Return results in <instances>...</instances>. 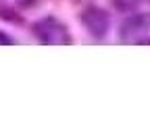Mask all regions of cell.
Returning <instances> with one entry per match:
<instances>
[{"instance_id": "6da1fadb", "label": "cell", "mask_w": 150, "mask_h": 139, "mask_svg": "<svg viewBox=\"0 0 150 139\" xmlns=\"http://www.w3.org/2000/svg\"><path fill=\"white\" fill-rule=\"evenodd\" d=\"M33 35L44 46H69L73 44V37L65 23H61L56 17H42L33 23Z\"/></svg>"}, {"instance_id": "3957f363", "label": "cell", "mask_w": 150, "mask_h": 139, "mask_svg": "<svg viewBox=\"0 0 150 139\" xmlns=\"http://www.w3.org/2000/svg\"><path fill=\"white\" fill-rule=\"evenodd\" d=\"M150 33V13H136L121 23L119 35L123 42H142V35Z\"/></svg>"}, {"instance_id": "8992f818", "label": "cell", "mask_w": 150, "mask_h": 139, "mask_svg": "<svg viewBox=\"0 0 150 139\" xmlns=\"http://www.w3.org/2000/svg\"><path fill=\"white\" fill-rule=\"evenodd\" d=\"M17 2H21V4H29V2H33V0H17Z\"/></svg>"}, {"instance_id": "277c9868", "label": "cell", "mask_w": 150, "mask_h": 139, "mask_svg": "<svg viewBox=\"0 0 150 139\" xmlns=\"http://www.w3.org/2000/svg\"><path fill=\"white\" fill-rule=\"evenodd\" d=\"M144 2H150V0H115V4L121 6V8H131V6H138V4H144Z\"/></svg>"}, {"instance_id": "7a4b0ae2", "label": "cell", "mask_w": 150, "mask_h": 139, "mask_svg": "<svg viewBox=\"0 0 150 139\" xmlns=\"http://www.w3.org/2000/svg\"><path fill=\"white\" fill-rule=\"evenodd\" d=\"M83 27L90 31V35L94 37H104L110 29V17L104 8L100 6H86L83 13L79 15Z\"/></svg>"}, {"instance_id": "5b68a950", "label": "cell", "mask_w": 150, "mask_h": 139, "mask_svg": "<svg viewBox=\"0 0 150 139\" xmlns=\"http://www.w3.org/2000/svg\"><path fill=\"white\" fill-rule=\"evenodd\" d=\"M11 44H13V39L4 31H0V46H11Z\"/></svg>"}]
</instances>
